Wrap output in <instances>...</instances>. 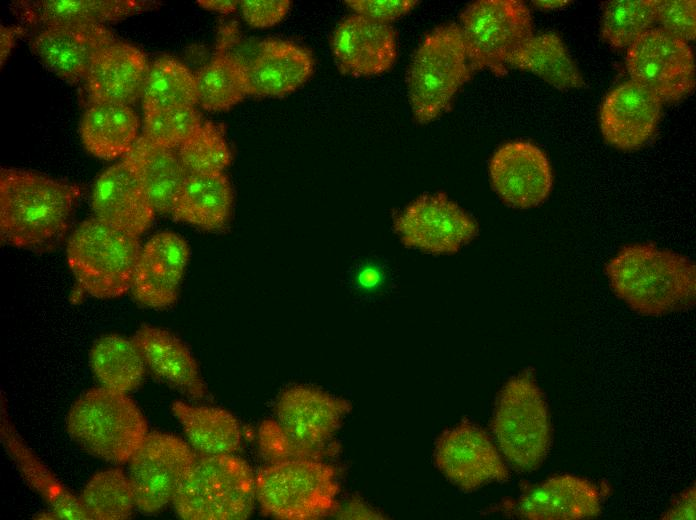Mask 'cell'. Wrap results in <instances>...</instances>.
I'll use <instances>...</instances> for the list:
<instances>
[{"label": "cell", "mask_w": 696, "mask_h": 520, "mask_svg": "<svg viewBox=\"0 0 696 520\" xmlns=\"http://www.w3.org/2000/svg\"><path fill=\"white\" fill-rule=\"evenodd\" d=\"M81 195L78 185L40 173L1 168V240L23 249H42L66 233Z\"/></svg>", "instance_id": "cell-1"}, {"label": "cell", "mask_w": 696, "mask_h": 520, "mask_svg": "<svg viewBox=\"0 0 696 520\" xmlns=\"http://www.w3.org/2000/svg\"><path fill=\"white\" fill-rule=\"evenodd\" d=\"M606 274L615 295L644 316L688 309L696 299V267L686 256L651 243L624 245Z\"/></svg>", "instance_id": "cell-2"}, {"label": "cell", "mask_w": 696, "mask_h": 520, "mask_svg": "<svg viewBox=\"0 0 696 520\" xmlns=\"http://www.w3.org/2000/svg\"><path fill=\"white\" fill-rule=\"evenodd\" d=\"M66 427L83 450L113 464L128 462L149 433L146 418L127 393L103 386L73 403Z\"/></svg>", "instance_id": "cell-3"}, {"label": "cell", "mask_w": 696, "mask_h": 520, "mask_svg": "<svg viewBox=\"0 0 696 520\" xmlns=\"http://www.w3.org/2000/svg\"><path fill=\"white\" fill-rule=\"evenodd\" d=\"M141 248L139 237L91 217L71 234L66 257L83 291L111 299L131 290Z\"/></svg>", "instance_id": "cell-4"}, {"label": "cell", "mask_w": 696, "mask_h": 520, "mask_svg": "<svg viewBox=\"0 0 696 520\" xmlns=\"http://www.w3.org/2000/svg\"><path fill=\"white\" fill-rule=\"evenodd\" d=\"M491 428L502 456L521 472L537 470L551 446L545 396L530 371L510 378L500 390Z\"/></svg>", "instance_id": "cell-5"}, {"label": "cell", "mask_w": 696, "mask_h": 520, "mask_svg": "<svg viewBox=\"0 0 696 520\" xmlns=\"http://www.w3.org/2000/svg\"><path fill=\"white\" fill-rule=\"evenodd\" d=\"M460 26L441 25L415 50L406 75L413 117L427 124L443 114L472 76Z\"/></svg>", "instance_id": "cell-6"}, {"label": "cell", "mask_w": 696, "mask_h": 520, "mask_svg": "<svg viewBox=\"0 0 696 520\" xmlns=\"http://www.w3.org/2000/svg\"><path fill=\"white\" fill-rule=\"evenodd\" d=\"M255 500V478L244 460L233 454H198L172 502L185 520H243Z\"/></svg>", "instance_id": "cell-7"}, {"label": "cell", "mask_w": 696, "mask_h": 520, "mask_svg": "<svg viewBox=\"0 0 696 520\" xmlns=\"http://www.w3.org/2000/svg\"><path fill=\"white\" fill-rule=\"evenodd\" d=\"M339 486L332 466L318 459L269 463L255 477V496L267 515L311 520L337 508Z\"/></svg>", "instance_id": "cell-8"}, {"label": "cell", "mask_w": 696, "mask_h": 520, "mask_svg": "<svg viewBox=\"0 0 696 520\" xmlns=\"http://www.w3.org/2000/svg\"><path fill=\"white\" fill-rule=\"evenodd\" d=\"M460 29L472 70L507 73L514 53L533 35L529 8L517 0H479L460 14Z\"/></svg>", "instance_id": "cell-9"}, {"label": "cell", "mask_w": 696, "mask_h": 520, "mask_svg": "<svg viewBox=\"0 0 696 520\" xmlns=\"http://www.w3.org/2000/svg\"><path fill=\"white\" fill-rule=\"evenodd\" d=\"M630 79L654 92L662 103L680 101L695 87L692 49L660 27L642 34L627 48Z\"/></svg>", "instance_id": "cell-10"}, {"label": "cell", "mask_w": 696, "mask_h": 520, "mask_svg": "<svg viewBox=\"0 0 696 520\" xmlns=\"http://www.w3.org/2000/svg\"><path fill=\"white\" fill-rule=\"evenodd\" d=\"M197 456L179 437L149 432L128 461L137 508L156 513L172 502Z\"/></svg>", "instance_id": "cell-11"}, {"label": "cell", "mask_w": 696, "mask_h": 520, "mask_svg": "<svg viewBox=\"0 0 696 520\" xmlns=\"http://www.w3.org/2000/svg\"><path fill=\"white\" fill-rule=\"evenodd\" d=\"M350 410L349 401L304 385L284 390L275 406L276 421L318 460L334 452L333 437Z\"/></svg>", "instance_id": "cell-12"}, {"label": "cell", "mask_w": 696, "mask_h": 520, "mask_svg": "<svg viewBox=\"0 0 696 520\" xmlns=\"http://www.w3.org/2000/svg\"><path fill=\"white\" fill-rule=\"evenodd\" d=\"M407 247L434 254L457 252L478 233L476 221L445 193L424 194L395 217Z\"/></svg>", "instance_id": "cell-13"}, {"label": "cell", "mask_w": 696, "mask_h": 520, "mask_svg": "<svg viewBox=\"0 0 696 520\" xmlns=\"http://www.w3.org/2000/svg\"><path fill=\"white\" fill-rule=\"evenodd\" d=\"M434 462L451 483L465 492L492 482H505L510 476L501 452L487 432L468 420L438 437Z\"/></svg>", "instance_id": "cell-14"}, {"label": "cell", "mask_w": 696, "mask_h": 520, "mask_svg": "<svg viewBox=\"0 0 696 520\" xmlns=\"http://www.w3.org/2000/svg\"><path fill=\"white\" fill-rule=\"evenodd\" d=\"M489 176L500 199L519 209L542 204L553 186L547 155L528 141H510L501 145L490 159Z\"/></svg>", "instance_id": "cell-15"}, {"label": "cell", "mask_w": 696, "mask_h": 520, "mask_svg": "<svg viewBox=\"0 0 696 520\" xmlns=\"http://www.w3.org/2000/svg\"><path fill=\"white\" fill-rule=\"evenodd\" d=\"M189 258L190 248L182 236L170 231L155 234L140 251L131 287L134 298L154 309L173 305Z\"/></svg>", "instance_id": "cell-16"}, {"label": "cell", "mask_w": 696, "mask_h": 520, "mask_svg": "<svg viewBox=\"0 0 696 520\" xmlns=\"http://www.w3.org/2000/svg\"><path fill=\"white\" fill-rule=\"evenodd\" d=\"M662 104L654 92L631 79L619 84L601 105L599 120L603 137L616 148L639 149L655 133Z\"/></svg>", "instance_id": "cell-17"}, {"label": "cell", "mask_w": 696, "mask_h": 520, "mask_svg": "<svg viewBox=\"0 0 696 520\" xmlns=\"http://www.w3.org/2000/svg\"><path fill=\"white\" fill-rule=\"evenodd\" d=\"M331 49L341 73L355 77L379 75L396 61V32L391 25L353 14L335 28Z\"/></svg>", "instance_id": "cell-18"}, {"label": "cell", "mask_w": 696, "mask_h": 520, "mask_svg": "<svg viewBox=\"0 0 696 520\" xmlns=\"http://www.w3.org/2000/svg\"><path fill=\"white\" fill-rule=\"evenodd\" d=\"M116 41L106 25H60L45 27L31 40L34 55L50 71L70 83L85 80L93 56Z\"/></svg>", "instance_id": "cell-19"}, {"label": "cell", "mask_w": 696, "mask_h": 520, "mask_svg": "<svg viewBox=\"0 0 696 520\" xmlns=\"http://www.w3.org/2000/svg\"><path fill=\"white\" fill-rule=\"evenodd\" d=\"M528 520H582L602 512L599 489L589 480L561 474L528 486L510 508Z\"/></svg>", "instance_id": "cell-20"}, {"label": "cell", "mask_w": 696, "mask_h": 520, "mask_svg": "<svg viewBox=\"0 0 696 520\" xmlns=\"http://www.w3.org/2000/svg\"><path fill=\"white\" fill-rule=\"evenodd\" d=\"M91 208L94 217L137 237L150 227L155 214L142 185L123 160L97 178Z\"/></svg>", "instance_id": "cell-21"}, {"label": "cell", "mask_w": 696, "mask_h": 520, "mask_svg": "<svg viewBox=\"0 0 696 520\" xmlns=\"http://www.w3.org/2000/svg\"><path fill=\"white\" fill-rule=\"evenodd\" d=\"M148 69L137 47L117 40L108 44L93 56L85 77L90 102L131 105L142 97Z\"/></svg>", "instance_id": "cell-22"}, {"label": "cell", "mask_w": 696, "mask_h": 520, "mask_svg": "<svg viewBox=\"0 0 696 520\" xmlns=\"http://www.w3.org/2000/svg\"><path fill=\"white\" fill-rule=\"evenodd\" d=\"M0 437L2 444L27 482L50 506V511L36 516L41 519L88 520L79 496L71 493L37 457L20 436L7 410L1 393Z\"/></svg>", "instance_id": "cell-23"}, {"label": "cell", "mask_w": 696, "mask_h": 520, "mask_svg": "<svg viewBox=\"0 0 696 520\" xmlns=\"http://www.w3.org/2000/svg\"><path fill=\"white\" fill-rule=\"evenodd\" d=\"M314 67L309 50L290 41L266 39L247 65L248 95L283 97L304 85Z\"/></svg>", "instance_id": "cell-24"}, {"label": "cell", "mask_w": 696, "mask_h": 520, "mask_svg": "<svg viewBox=\"0 0 696 520\" xmlns=\"http://www.w3.org/2000/svg\"><path fill=\"white\" fill-rule=\"evenodd\" d=\"M155 2L136 0H21L13 2L16 16L24 23L50 27L117 22L143 12Z\"/></svg>", "instance_id": "cell-25"}, {"label": "cell", "mask_w": 696, "mask_h": 520, "mask_svg": "<svg viewBox=\"0 0 696 520\" xmlns=\"http://www.w3.org/2000/svg\"><path fill=\"white\" fill-rule=\"evenodd\" d=\"M132 339L146 367L156 376L195 399L207 395L195 358L176 335L160 327L142 325Z\"/></svg>", "instance_id": "cell-26"}, {"label": "cell", "mask_w": 696, "mask_h": 520, "mask_svg": "<svg viewBox=\"0 0 696 520\" xmlns=\"http://www.w3.org/2000/svg\"><path fill=\"white\" fill-rule=\"evenodd\" d=\"M123 161L137 177L155 212L172 214L189 174L177 150L157 145L141 135Z\"/></svg>", "instance_id": "cell-27"}, {"label": "cell", "mask_w": 696, "mask_h": 520, "mask_svg": "<svg viewBox=\"0 0 696 520\" xmlns=\"http://www.w3.org/2000/svg\"><path fill=\"white\" fill-rule=\"evenodd\" d=\"M233 191L223 172L189 173L172 212L176 220L205 230H220L230 218Z\"/></svg>", "instance_id": "cell-28"}, {"label": "cell", "mask_w": 696, "mask_h": 520, "mask_svg": "<svg viewBox=\"0 0 696 520\" xmlns=\"http://www.w3.org/2000/svg\"><path fill=\"white\" fill-rule=\"evenodd\" d=\"M139 119L130 105L90 102L80 133L86 149L94 156L113 160L125 156L138 138Z\"/></svg>", "instance_id": "cell-29"}, {"label": "cell", "mask_w": 696, "mask_h": 520, "mask_svg": "<svg viewBox=\"0 0 696 520\" xmlns=\"http://www.w3.org/2000/svg\"><path fill=\"white\" fill-rule=\"evenodd\" d=\"M228 47L229 34L222 32L213 57L195 73L198 104L205 110H228L248 95L247 65Z\"/></svg>", "instance_id": "cell-30"}, {"label": "cell", "mask_w": 696, "mask_h": 520, "mask_svg": "<svg viewBox=\"0 0 696 520\" xmlns=\"http://www.w3.org/2000/svg\"><path fill=\"white\" fill-rule=\"evenodd\" d=\"M172 412L197 454H233L240 449L241 428L235 416L227 410L175 401Z\"/></svg>", "instance_id": "cell-31"}, {"label": "cell", "mask_w": 696, "mask_h": 520, "mask_svg": "<svg viewBox=\"0 0 696 520\" xmlns=\"http://www.w3.org/2000/svg\"><path fill=\"white\" fill-rule=\"evenodd\" d=\"M508 65L531 72L558 89L585 86L578 66L556 33L533 34L514 53Z\"/></svg>", "instance_id": "cell-32"}, {"label": "cell", "mask_w": 696, "mask_h": 520, "mask_svg": "<svg viewBox=\"0 0 696 520\" xmlns=\"http://www.w3.org/2000/svg\"><path fill=\"white\" fill-rule=\"evenodd\" d=\"M91 369L103 387L130 392L142 382L146 364L133 341L117 334L99 338L91 348Z\"/></svg>", "instance_id": "cell-33"}, {"label": "cell", "mask_w": 696, "mask_h": 520, "mask_svg": "<svg viewBox=\"0 0 696 520\" xmlns=\"http://www.w3.org/2000/svg\"><path fill=\"white\" fill-rule=\"evenodd\" d=\"M142 102L144 112L198 104L195 74L172 57H161L149 65Z\"/></svg>", "instance_id": "cell-34"}, {"label": "cell", "mask_w": 696, "mask_h": 520, "mask_svg": "<svg viewBox=\"0 0 696 520\" xmlns=\"http://www.w3.org/2000/svg\"><path fill=\"white\" fill-rule=\"evenodd\" d=\"M79 499L88 520H125L137 508L130 478L120 468L96 473L83 488Z\"/></svg>", "instance_id": "cell-35"}, {"label": "cell", "mask_w": 696, "mask_h": 520, "mask_svg": "<svg viewBox=\"0 0 696 520\" xmlns=\"http://www.w3.org/2000/svg\"><path fill=\"white\" fill-rule=\"evenodd\" d=\"M655 23L654 0H612L603 6L600 33L612 48L623 49Z\"/></svg>", "instance_id": "cell-36"}, {"label": "cell", "mask_w": 696, "mask_h": 520, "mask_svg": "<svg viewBox=\"0 0 696 520\" xmlns=\"http://www.w3.org/2000/svg\"><path fill=\"white\" fill-rule=\"evenodd\" d=\"M189 173L223 172L231 162V151L220 126L204 122L177 149Z\"/></svg>", "instance_id": "cell-37"}, {"label": "cell", "mask_w": 696, "mask_h": 520, "mask_svg": "<svg viewBox=\"0 0 696 520\" xmlns=\"http://www.w3.org/2000/svg\"><path fill=\"white\" fill-rule=\"evenodd\" d=\"M201 124L194 107L147 111L142 135L157 145L177 150Z\"/></svg>", "instance_id": "cell-38"}, {"label": "cell", "mask_w": 696, "mask_h": 520, "mask_svg": "<svg viewBox=\"0 0 696 520\" xmlns=\"http://www.w3.org/2000/svg\"><path fill=\"white\" fill-rule=\"evenodd\" d=\"M654 8L660 28L685 42L695 39V0H654Z\"/></svg>", "instance_id": "cell-39"}, {"label": "cell", "mask_w": 696, "mask_h": 520, "mask_svg": "<svg viewBox=\"0 0 696 520\" xmlns=\"http://www.w3.org/2000/svg\"><path fill=\"white\" fill-rule=\"evenodd\" d=\"M258 445L262 457L269 463L297 459H312L275 420H265L258 430Z\"/></svg>", "instance_id": "cell-40"}, {"label": "cell", "mask_w": 696, "mask_h": 520, "mask_svg": "<svg viewBox=\"0 0 696 520\" xmlns=\"http://www.w3.org/2000/svg\"><path fill=\"white\" fill-rule=\"evenodd\" d=\"M356 14L375 22H391L410 13L419 3L416 0H346Z\"/></svg>", "instance_id": "cell-41"}, {"label": "cell", "mask_w": 696, "mask_h": 520, "mask_svg": "<svg viewBox=\"0 0 696 520\" xmlns=\"http://www.w3.org/2000/svg\"><path fill=\"white\" fill-rule=\"evenodd\" d=\"M244 20L254 28L272 27L289 12V0H242L239 1Z\"/></svg>", "instance_id": "cell-42"}, {"label": "cell", "mask_w": 696, "mask_h": 520, "mask_svg": "<svg viewBox=\"0 0 696 520\" xmlns=\"http://www.w3.org/2000/svg\"><path fill=\"white\" fill-rule=\"evenodd\" d=\"M696 510V487L692 485L672 500L669 508L662 514L664 520H694Z\"/></svg>", "instance_id": "cell-43"}, {"label": "cell", "mask_w": 696, "mask_h": 520, "mask_svg": "<svg viewBox=\"0 0 696 520\" xmlns=\"http://www.w3.org/2000/svg\"><path fill=\"white\" fill-rule=\"evenodd\" d=\"M336 518L348 520L385 519V515L358 496L351 497L342 507L335 509Z\"/></svg>", "instance_id": "cell-44"}, {"label": "cell", "mask_w": 696, "mask_h": 520, "mask_svg": "<svg viewBox=\"0 0 696 520\" xmlns=\"http://www.w3.org/2000/svg\"><path fill=\"white\" fill-rule=\"evenodd\" d=\"M25 33L21 26H3L0 28V61L3 67L17 39Z\"/></svg>", "instance_id": "cell-45"}, {"label": "cell", "mask_w": 696, "mask_h": 520, "mask_svg": "<svg viewBox=\"0 0 696 520\" xmlns=\"http://www.w3.org/2000/svg\"><path fill=\"white\" fill-rule=\"evenodd\" d=\"M197 4L206 10L215 11L222 14L234 12L239 1L236 0H199Z\"/></svg>", "instance_id": "cell-46"}, {"label": "cell", "mask_w": 696, "mask_h": 520, "mask_svg": "<svg viewBox=\"0 0 696 520\" xmlns=\"http://www.w3.org/2000/svg\"><path fill=\"white\" fill-rule=\"evenodd\" d=\"M532 3L534 4V6L542 10H555L566 7L570 5L572 2L567 0H537L532 1Z\"/></svg>", "instance_id": "cell-47"}]
</instances>
